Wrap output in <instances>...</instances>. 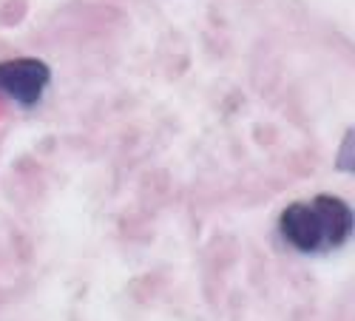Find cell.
<instances>
[{"label": "cell", "instance_id": "6da1fadb", "mask_svg": "<svg viewBox=\"0 0 355 321\" xmlns=\"http://www.w3.org/2000/svg\"><path fill=\"white\" fill-rule=\"evenodd\" d=\"M282 239L299 253H330L352 233V211L344 199L321 193L310 202H295L279 219Z\"/></svg>", "mask_w": 355, "mask_h": 321}, {"label": "cell", "instance_id": "7a4b0ae2", "mask_svg": "<svg viewBox=\"0 0 355 321\" xmlns=\"http://www.w3.org/2000/svg\"><path fill=\"white\" fill-rule=\"evenodd\" d=\"M49 85V66L40 60H9L0 63V92L17 105H35Z\"/></svg>", "mask_w": 355, "mask_h": 321}]
</instances>
